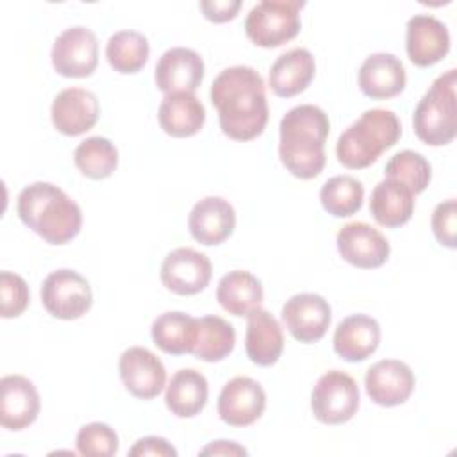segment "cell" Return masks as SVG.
Listing matches in <instances>:
<instances>
[{
    "label": "cell",
    "instance_id": "10",
    "mask_svg": "<svg viewBox=\"0 0 457 457\" xmlns=\"http://www.w3.org/2000/svg\"><path fill=\"white\" fill-rule=\"evenodd\" d=\"M211 275L212 264L209 257L189 246L171 250L161 264V282L166 289L182 296L204 291Z\"/></svg>",
    "mask_w": 457,
    "mask_h": 457
},
{
    "label": "cell",
    "instance_id": "27",
    "mask_svg": "<svg viewBox=\"0 0 457 457\" xmlns=\"http://www.w3.org/2000/svg\"><path fill=\"white\" fill-rule=\"evenodd\" d=\"M207 378L193 368H182L171 377L166 387L164 402L171 414L179 418H193L202 412L207 403Z\"/></svg>",
    "mask_w": 457,
    "mask_h": 457
},
{
    "label": "cell",
    "instance_id": "20",
    "mask_svg": "<svg viewBox=\"0 0 457 457\" xmlns=\"http://www.w3.org/2000/svg\"><path fill=\"white\" fill-rule=\"evenodd\" d=\"M187 225L198 243L205 246L220 245L234 232L236 211L221 196H205L193 205Z\"/></svg>",
    "mask_w": 457,
    "mask_h": 457
},
{
    "label": "cell",
    "instance_id": "33",
    "mask_svg": "<svg viewBox=\"0 0 457 457\" xmlns=\"http://www.w3.org/2000/svg\"><path fill=\"white\" fill-rule=\"evenodd\" d=\"M320 200L328 214L336 218L352 216L362 207L364 187L352 175H336L321 186Z\"/></svg>",
    "mask_w": 457,
    "mask_h": 457
},
{
    "label": "cell",
    "instance_id": "32",
    "mask_svg": "<svg viewBox=\"0 0 457 457\" xmlns=\"http://www.w3.org/2000/svg\"><path fill=\"white\" fill-rule=\"evenodd\" d=\"M77 170L93 180L111 177L118 168V150L114 143L102 136H91L79 143L73 152Z\"/></svg>",
    "mask_w": 457,
    "mask_h": 457
},
{
    "label": "cell",
    "instance_id": "17",
    "mask_svg": "<svg viewBox=\"0 0 457 457\" xmlns=\"http://www.w3.org/2000/svg\"><path fill=\"white\" fill-rule=\"evenodd\" d=\"M54 127L64 136H80L95 127L100 116V104L93 91L66 87L52 102Z\"/></svg>",
    "mask_w": 457,
    "mask_h": 457
},
{
    "label": "cell",
    "instance_id": "9",
    "mask_svg": "<svg viewBox=\"0 0 457 457\" xmlns=\"http://www.w3.org/2000/svg\"><path fill=\"white\" fill-rule=\"evenodd\" d=\"M52 64L62 77H89L98 64V41L91 29L75 25L62 30L52 46Z\"/></svg>",
    "mask_w": 457,
    "mask_h": 457
},
{
    "label": "cell",
    "instance_id": "3",
    "mask_svg": "<svg viewBox=\"0 0 457 457\" xmlns=\"http://www.w3.org/2000/svg\"><path fill=\"white\" fill-rule=\"evenodd\" d=\"M23 225L50 245H66L82 227V211L59 186L32 182L25 186L16 202Z\"/></svg>",
    "mask_w": 457,
    "mask_h": 457
},
{
    "label": "cell",
    "instance_id": "8",
    "mask_svg": "<svg viewBox=\"0 0 457 457\" xmlns=\"http://www.w3.org/2000/svg\"><path fill=\"white\" fill-rule=\"evenodd\" d=\"M41 303L48 314L59 320H77L93 303L89 282L75 270H55L41 284Z\"/></svg>",
    "mask_w": 457,
    "mask_h": 457
},
{
    "label": "cell",
    "instance_id": "31",
    "mask_svg": "<svg viewBox=\"0 0 457 457\" xmlns=\"http://www.w3.org/2000/svg\"><path fill=\"white\" fill-rule=\"evenodd\" d=\"M236 345L234 327L220 316L198 318V337L193 355L205 362L223 361Z\"/></svg>",
    "mask_w": 457,
    "mask_h": 457
},
{
    "label": "cell",
    "instance_id": "1",
    "mask_svg": "<svg viewBox=\"0 0 457 457\" xmlns=\"http://www.w3.org/2000/svg\"><path fill=\"white\" fill-rule=\"evenodd\" d=\"M209 95L225 136L250 141L262 134L268 123V100L257 70L243 64L225 68L212 80Z\"/></svg>",
    "mask_w": 457,
    "mask_h": 457
},
{
    "label": "cell",
    "instance_id": "7",
    "mask_svg": "<svg viewBox=\"0 0 457 457\" xmlns=\"http://www.w3.org/2000/svg\"><path fill=\"white\" fill-rule=\"evenodd\" d=\"M359 400L355 378L345 371L330 370L323 373L312 387L311 409L320 423L341 425L355 416Z\"/></svg>",
    "mask_w": 457,
    "mask_h": 457
},
{
    "label": "cell",
    "instance_id": "29",
    "mask_svg": "<svg viewBox=\"0 0 457 457\" xmlns=\"http://www.w3.org/2000/svg\"><path fill=\"white\" fill-rule=\"evenodd\" d=\"M152 339L170 355L191 353L198 337V318L180 311H168L152 321Z\"/></svg>",
    "mask_w": 457,
    "mask_h": 457
},
{
    "label": "cell",
    "instance_id": "35",
    "mask_svg": "<svg viewBox=\"0 0 457 457\" xmlns=\"http://www.w3.org/2000/svg\"><path fill=\"white\" fill-rule=\"evenodd\" d=\"M75 445L80 455L111 457L118 452L120 441H118V434L107 423L93 421L80 427Z\"/></svg>",
    "mask_w": 457,
    "mask_h": 457
},
{
    "label": "cell",
    "instance_id": "15",
    "mask_svg": "<svg viewBox=\"0 0 457 457\" xmlns=\"http://www.w3.org/2000/svg\"><path fill=\"white\" fill-rule=\"evenodd\" d=\"M412 370L398 359H382L371 364L364 375V387L371 402L382 407L402 405L414 391Z\"/></svg>",
    "mask_w": 457,
    "mask_h": 457
},
{
    "label": "cell",
    "instance_id": "19",
    "mask_svg": "<svg viewBox=\"0 0 457 457\" xmlns=\"http://www.w3.org/2000/svg\"><path fill=\"white\" fill-rule=\"evenodd\" d=\"M405 50L412 64L432 66L450 50V34L446 25L432 14H414L407 21Z\"/></svg>",
    "mask_w": 457,
    "mask_h": 457
},
{
    "label": "cell",
    "instance_id": "11",
    "mask_svg": "<svg viewBox=\"0 0 457 457\" xmlns=\"http://www.w3.org/2000/svg\"><path fill=\"white\" fill-rule=\"evenodd\" d=\"M336 245L339 255L348 264L362 270L380 268L391 252L384 234L364 221H352L341 227L336 236Z\"/></svg>",
    "mask_w": 457,
    "mask_h": 457
},
{
    "label": "cell",
    "instance_id": "22",
    "mask_svg": "<svg viewBox=\"0 0 457 457\" xmlns=\"http://www.w3.org/2000/svg\"><path fill=\"white\" fill-rule=\"evenodd\" d=\"M380 343V325L368 314H352L341 320L334 330V352L348 361H366Z\"/></svg>",
    "mask_w": 457,
    "mask_h": 457
},
{
    "label": "cell",
    "instance_id": "23",
    "mask_svg": "<svg viewBox=\"0 0 457 457\" xmlns=\"http://www.w3.org/2000/svg\"><path fill=\"white\" fill-rule=\"evenodd\" d=\"M316 62L307 48H291L277 57L270 68V87L277 96L291 98L312 80Z\"/></svg>",
    "mask_w": 457,
    "mask_h": 457
},
{
    "label": "cell",
    "instance_id": "30",
    "mask_svg": "<svg viewBox=\"0 0 457 457\" xmlns=\"http://www.w3.org/2000/svg\"><path fill=\"white\" fill-rule=\"evenodd\" d=\"M150 45L145 34L137 30L114 32L105 46V57L118 73H137L148 61Z\"/></svg>",
    "mask_w": 457,
    "mask_h": 457
},
{
    "label": "cell",
    "instance_id": "18",
    "mask_svg": "<svg viewBox=\"0 0 457 457\" xmlns=\"http://www.w3.org/2000/svg\"><path fill=\"white\" fill-rule=\"evenodd\" d=\"M41 398L36 386L23 375H5L0 380V423L7 430H23L39 414Z\"/></svg>",
    "mask_w": 457,
    "mask_h": 457
},
{
    "label": "cell",
    "instance_id": "5",
    "mask_svg": "<svg viewBox=\"0 0 457 457\" xmlns=\"http://www.w3.org/2000/svg\"><path fill=\"white\" fill-rule=\"evenodd\" d=\"M455 84L457 70L452 68L432 82L414 109V132L418 139L430 146L448 145L457 134Z\"/></svg>",
    "mask_w": 457,
    "mask_h": 457
},
{
    "label": "cell",
    "instance_id": "26",
    "mask_svg": "<svg viewBox=\"0 0 457 457\" xmlns=\"http://www.w3.org/2000/svg\"><path fill=\"white\" fill-rule=\"evenodd\" d=\"M370 212L382 227H402L414 212V195L403 184L393 179H384L371 191Z\"/></svg>",
    "mask_w": 457,
    "mask_h": 457
},
{
    "label": "cell",
    "instance_id": "12",
    "mask_svg": "<svg viewBox=\"0 0 457 457\" xmlns=\"http://www.w3.org/2000/svg\"><path fill=\"white\" fill-rule=\"evenodd\" d=\"M330 320L328 302L316 293L293 295L282 307V321L300 343L320 341L327 334Z\"/></svg>",
    "mask_w": 457,
    "mask_h": 457
},
{
    "label": "cell",
    "instance_id": "38",
    "mask_svg": "<svg viewBox=\"0 0 457 457\" xmlns=\"http://www.w3.org/2000/svg\"><path fill=\"white\" fill-rule=\"evenodd\" d=\"M241 7L239 0H204L200 2V9L209 21L223 23L234 20Z\"/></svg>",
    "mask_w": 457,
    "mask_h": 457
},
{
    "label": "cell",
    "instance_id": "13",
    "mask_svg": "<svg viewBox=\"0 0 457 457\" xmlns=\"http://www.w3.org/2000/svg\"><path fill=\"white\" fill-rule=\"evenodd\" d=\"M118 370L125 389L141 400L155 398L166 384L164 364L145 346L127 348L120 355Z\"/></svg>",
    "mask_w": 457,
    "mask_h": 457
},
{
    "label": "cell",
    "instance_id": "14",
    "mask_svg": "<svg viewBox=\"0 0 457 457\" xmlns=\"http://www.w3.org/2000/svg\"><path fill=\"white\" fill-rule=\"evenodd\" d=\"M266 409L262 386L245 375L228 380L218 396V414L230 427H248L255 423Z\"/></svg>",
    "mask_w": 457,
    "mask_h": 457
},
{
    "label": "cell",
    "instance_id": "34",
    "mask_svg": "<svg viewBox=\"0 0 457 457\" xmlns=\"http://www.w3.org/2000/svg\"><path fill=\"white\" fill-rule=\"evenodd\" d=\"M384 173L386 179H393L409 187L412 195H418L427 189L432 177V168L420 152L402 150L387 161Z\"/></svg>",
    "mask_w": 457,
    "mask_h": 457
},
{
    "label": "cell",
    "instance_id": "25",
    "mask_svg": "<svg viewBox=\"0 0 457 457\" xmlns=\"http://www.w3.org/2000/svg\"><path fill=\"white\" fill-rule=\"evenodd\" d=\"M246 318V355L257 366L275 364L284 348V336L278 321L262 307L255 309Z\"/></svg>",
    "mask_w": 457,
    "mask_h": 457
},
{
    "label": "cell",
    "instance_id": "39",
    "mask_svg": "<svg viewBox=\"0 0 457 457\" xmlns=\"http://www.w3.org/2000/svg\"><path fill=\"white\" fill-rule=\"evenodd\" d=\"M129 455H161V457H175L177 450L164 439L157 436L141 437L134 443V446L129 450Z\"/></svg>",
    "mask_w": 457,
    "mask_h": 457
},
{
    "label": "cell",
    "instance_id": "16",
    "mask_svg": "<svg viewBox=\"0 0 457 457\" xmlns=\"http://www.w3.org/2000/svg\"><path fill=\"white\" fill-rule=\"evenodd\" d=\"M204 59L198 52L186 46H173L166 50L155 64V86L164 95L170 93H195L204 80Z\"/></svg>",
    "mask_w": 457,
    "mask_h": 457
},
{
    "label": "cell",
    "instance_id": "6",
    "mask_svg": "<svg viewBox=\"0 0 457 457\" xmlns=\"http://www.w3.org/2000/svg\"><path fill=\"white\" fill-rule=\"evenodd\" d=\"M300 0H262L255 4L246 20L245 32L248 39L262 48L280 46L300 32Z\"/></svg>",
    "mask_w": 457,
    "mask_h": 457
},
{
    "label": "cell",
    "instance_id": "37",
    "mask_svg": "<svg viewBox=\"0 0 457 457\" xmlns=\"http://www.w3.org/2000/svg\"><path fill=\"white\" fill-rule=\"evenodd\" d=\"M432 232L436 239L446 246V248H455L457 246V202L455 198H448L441 204L436 205L432 212Z\"/></svg>",
    "mask_w": 457,
    "mask_h": 457
},
{
    "label": "cell",
    "instance_id": "2",
    "mask_svg": "<svg viewBox=\"0 0 457 457\" xmlns=\"http://www.w3.org/2000/svg\"><path fill=\"white\" fill-rule=\"evenodd\" d=\"M278 157L286 170L303 180L318 177L325 168V141L330 132L327 112L312 104L289 109L280 120Z\"/></svg>",
    "mask_w": 457,
    "mask_h": 457
},
{
    "label": "cell",
    "instance_id": "28",
    "mask_svg": "<svg viewBox=\"0 0 457 457\" xmlns=\"http://www.w3.org/2000/svg\"><path fill=\"white\" fill-rule=\"evenodd\" d=\"M261 280L245 270H234L223 275L216 287V300L234 316H248L262 303Z\"/></svg>",
    "mask_w": 457,
    "mask_h": 457
},
{
    "label": "cell",
    "instance_id": "40",
    "mask_svg": "<svg viewBox=\"0 0 457 457\" xmlns=\"http://www.w3.org/2000/svg\"><path fill=\"white\" fill-rule=\"evenodd\" d=\"M202 455H246V448L239 446L234 441H212L200 450Z\"/></svg>",
    "mask_w": 457,
    "mask_h": 457
},
{
    "label": "cell",
    "instance_id": "4",
    "mask_svg": "<svg viewBox=\"0 0 457 457\" xmlns=\"http://www.w3.org/2000/svg\"><path fill=\"white\" fill-rule=\"evenodd\" d=\"M402 136L398 116L389 109H368L337 139V161L361 170L375 162L382 152L395 146Z\"/></svg>",
    "mask_w": 457,
    "mask_h": 457
},
{
    "label": "cell",
    "instance_id": "36",
    "mask_svg": "<svg viewBox=\"0 0 457 457\" xmlns=\"http://www.w3.org/2000/svg\"><path fill=\"white\" fill-rule=\"evenodd\" d=\"M30 302V291L27 282L12 273H0V314L2 318H16L20 316Z\"/></svg>",
    "mask_w": 457,
    "mask_h": 457
},
{
    "label": "cell",
    "instance_id": "24",
    "mask_svg": "<svg viewBox=\"0 0 457 457\" xmlns=\"http://www.w3.org/2000/svg\"><path fill=\"white\" fill-rule=\"evenodd\" d=\"M159 125L171 137H189L200 132L205 123V107L195 93L164 95L159 105Z\"/></svg>",
    "mask_w": 457,
    "mask_h": 457
},
{
    "label": "cell",
    "instance_id": "21",
    "mask_svg": "<svg viewBox=\"0 0 457 457\" xmlns=\"http://www.w3.org/2000/svg\"><path fill=\"white\" fill-rule=\"evenodd\" d=\"M359 87L373 100H386L403 91L407 75L402 61L387 52H377L364 59L359 68Z\"/></svg>",
    "mask_w": 457,
    "mask_h": 457
}]
</instances>
